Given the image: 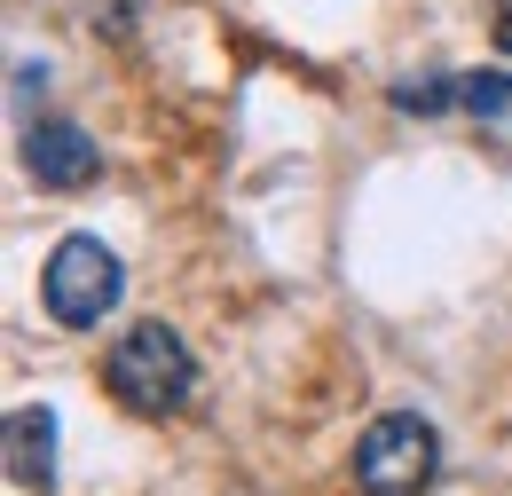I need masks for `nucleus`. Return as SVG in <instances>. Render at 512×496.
<instances>
[{"label":"nucleus","instance_id":"f257e3e1","mask_svg":"<svg viewBox=\"0 0 512 496\" xmlns=\"http://www.w3.org/2000/svg\"><path fill=\"white\" fill-rule=\"evenodd\" d=\"M103 378H111V394L127 402L134 418H174V410H190V394H197V355L182 347V331L134 323V331L111 339Z\"/></svg>","mask_w":512,"mask_h":496},{"label":"nucleus","instance_id":"f03ea898","mask_svg":"<svg viewBox=\"0 0 512 496\" xmlns=\"http://www.w3.org/2000/svg\"><path fill=\"white\" fill-rule=\"evenodd\" d=\"M442 473V434L418 410H386L355 441V489L363 496H426Z\"/></svg>","mask_w":512,"mask_h":496},{"label":"nucleus","instance_id":"7ed1b4c3","mask_svg":"<svg viewBox=\"0 0 512 496\" xmlns=\"http://www.w3.org/2000/svg\"><path fill=\"white\" fill-rule=\"evenodd\" d=\"M119 292H127V276H119V252L103 237H64L48 252V268H40L48 323H64V331H95L103 315L119 308Z\"/></svg>","mask_w":512,"mask_h":496},{"label":"nucleus","instance_id":"20e7f679","mask_svg":"<svg viewBox=\"0 0 512 496\" xmlns=\"http://www.w3.org/2000/svg\"><path fill=\"white\" fill-rule=\"evenodd\" d=\"M24 166L40 189H87L103 174V142L71 119H32L24 126Z\"/></svg>","mask_w":512,"mask_h":496},{"label":"nucleus","instance_id":"39448f33","mask_svg":"<svg viewBox=\"0 0 512 496\" xmlns=\"http://www.w3.org/2000/svg\"><path fill=\"white\" fill-rule=\"evenodd\" d=\"M8 481L40 496L56 489V410H40V402L8 410Z\"/></svg>","mask_w":512,"mask_h":496},{"label":"nucleus","instance_id":"423d86ee","mask_svg":"<svg viewBox=\"0 0 512 496\" xmlns=\"http://www.w3.org/2000/svg\"><path fill=\"white\" fill-rule=\"evenodd\" d=\"M457 111H473V119H512V71H457Z\"/></svg>","mask_w":512,"mask_h":496},{"label":"nucleus","instance_id":"0eeeda50","mask_svg":"<svg viewBox=\"0 0 512 496\" xmlns=\"http://www.w3.org/2000/svg\"><path fill=\"white\" fill-rule=\"evenodd\" d=\"M394 111H418V119H434V111H457V71H426V79H394V95H386Z\"/></svg>","mask_w":512,"mask_h":496},{"label":"nucleus","instance_id":"6e6552de","mask_svg":"<svg viewBox=\"0 0 512 496\" xmlns=\"http://www.w3.org/2000/svg\"><path fill=\"white\" fill-rule=\"evenodd\" d=\"M497 48H512V0H505V16H497Z\"/></svg>","mask_w":512,"mask_h":496}]
</instances>
